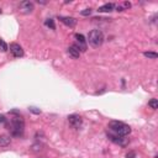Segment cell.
I'll list each match as a JSON object with an SVG mask.
<instances>
[{"label":"cell","mask_w":158,"mask_h":158,"mask_svg":"<svg viewBox=\"0 0 158 158\" xmlns=\"http://www.w3.org/2000/svg\"><path fill=\"white\" fill-rule=\"evenodd\" d=\"M124 6H125V7H130L131 4H130V3H124Z\"/></svg>","instance_id":"obj_21"},{"label":"cell","mask_w":158,"mask_h":158,"mask_svg":"<svg viewBox=\"0 0 158 158\" xmlns=\"http://www.w3.org/2000/svg\"><path fill=\"white\" fill-rule=\"evenodd\" d=\"M135 156H136V155H135L134 152H131V153H127V155H126V157H127V158H134Z\"/></svg>","instance_id":"obj_20"},{"label":"cell","mask_w":158,"mask_h":158,"mask_svg":"<svg viewBox=\"0 0 158 158\" xmlns=\"http://www.w3.org/2000/svg\"><path fill=\"white\" fill-rule=\"evenodd\" d=\"M10 143V137L9 136H0V146L5 147Z\"/></svg>","instance_id":"obj_11"},{"label":"cell","mask_w":158,"mask_h":158,"mask_svg":"<svg viewBox=\"0 0 158 158\" xmlns=\"http://www.w3.org/2000/svg\"><path fill=\"white\" fill-rule=\"evenodd\" d=\"M74 38H76V42L85 43V38H84V36L80 35V34H76V35H74Z\"/></svg>","instance_id":"obj_13"},{"label":"cell","mask_w":158,"mask_h":158,"mask_svg":"<svg viewBox=\"0 0 158 158\" xmlns=\"http://www.w3.org/2000/svg\"><path fill=\"white\" fill-rule=\"evenodd\" d=\"M10 52L12 53V56L19 58V57H22L24 56V49L18 43H11L10 45Z\"/></svg>","instance_id":"obj_5"},{"label":"cell","mask_w":158,"mask_h":158,"mask_svg":"<svg viewBox=\"0 0 158 158\" xmlns=\"http://www.w3.org/2000/svg\"><path fill=\"white\" fill-rule=\"evenodd\" d=\"M109 138L113 141V142H115V143H117V144H120V146H125V144L127 143V140L126 138H124V136H119V135H109Z\"/></svg>","instance_id":"obj_6"},{"label":"cell","mask_w":158,"mask_h":158,"mask_svg":"<svg viewBox=\"0 0 158 158\" xmlns=\"http://www.w3.org/2000/svg\"><path fill=\"white\" fill-rule=\"evenodd\" d=\"M148 106L151 107V109H153V110L158 109V100H157V99H151V100L148 101Z\"/></svg>","instance_id":"obj_12"},{"label":"cell","mask_w":158,"mask_h":158,"mask_svg":"<svg viewBox=\"0 0 158 158\" xmlns=\"http://www.w3.org/2000/svg\"><path fill=\"white\" fill-rule=\"evenodd\" d=\"M30 111H31V113H34V114H36V115L41 114V110L37 109V107H30Z\"/></svg>","instance_id":"obj_18"},{"label":"cell","mask_w":158,"mask_h":158,"mask_svg":"<svg viewBox=\"0 0 158 158\" xmlns=\"http://www.w3.org/2000/svg\"><path fill=\"white\" fill-rule=\"evenodd\" d=\"M59 20L65 25V26H69V27H73L77 22L76 19H73V18H63V16H62V18H59Z\"/></svg>","instance_id":"obj_9"},{"label":"cell","mask_w":158,"mask_h":158,"mask_svg":"<svg viewBox=\"0 0 158 158\" xmlns=\"http://www.w3.org/2000/svg\"><path fill=\"white\" fill-rule=\"evenodd\" d=\"M68 122H69V125L72 127L79 128L82 126V124H83V120H82V117L79 115H70L68 117Z\"/></svg>","instance_id":"obj_4"},{"label":"cell","mask_w":158,"mask_h":158,"mask_svg":"<svg viewBox=\"0 0 158 158\" xmlns=\"http://www.w3.org/2000/svg\"><path fill=\"white\" fill-rule=\"evenodd\" d=\"M114 4H105V5H103L100 6L98 9L99 12H110V11H113L114 10Z\"/></svg>","instance_id":"obj_10"},{"label":"cell","mask_w":158,"mask_h":158,"mask_svg":"<svg viewBox=\"0 0 158 158\" xmlns=\"http://www.w3.org/2000/svg\"><path fill=\"white\" fill-rule=\"evenodd\" d=\"M68 53H69V56L72 57V58H79V56H80V51H79V49L74 45H72L68 48Z\"/></svg>","instance_id":"obj_8"},{"label":"cell","mask_w":158,"mask_h":158,"mask_svg":"<svg viewBox=\"0 0 158 158\" xmlns=\"http://www.w3.org/2000/svg\"><path fill=\"white\" fill-rule=\"evenodd\" d=\"M80 14L83 15V16H88V15H90L91 14V9H85V10H83Z\"/></svg>","instance_id":"obj_17"},{"label":"cell","mask_w":158,"mask_h":158,"mask_svg":"<svg viewBox=\"0 0 158 158\" xmlns=\"http://www.w3.org/2000/svg\"><path fill=\"white\" fill-rule=\"evenodd\" d=\"M20 7H21V10L24 12H31L32 10H34V4H32L31 1H24L20 4Z\"/></svg>","instance_id":"obj_7"},{"label":"cell","mask_w":158,"mask_h":158,"mask_svg":"<svg viewBox=\"0 0 158 158\" xmlns=\"http://www.w3.org/2000/svg\"><path fill=\"white\" fill-rule=\"evenodd\" d=\"M0 14H1V9H0Z\"/></svg>","instance_id":"obj_22"},{"label":"cell","mask_w":158,"mask_h":158,"mask_svg":"<svg viewBox=\"0 0 158 158\" xmlns=\"http://www.w3.org/2000/svg\"><path fill=\"white\" fill-rule=\"evenodd\" d=\"M144 57H147V58H152V59H156V58L158 57V55L156 52H144L143 53Z\"/></svg>","instance_id":"obj_15"},{"label":"cell","mask_w":158,"mask_h":158,"mask_svg":"<svg viewBox=\"0 0 158 158\" xmlns=\"http://www.w3.org/2000/svg\"><path fill=\"white\" fill-rule=\"evenodd\" d=\"M0 49H1V52L7 51V45L5 43V41L4 40H0Z\"/></svg>","instance_id":"obj_16"},{"label":"cell","mask_w":158,"mask_h":158,"mask_svg":"<svg viewBox=\"0 0 158 158\" xmlns=\"http://www.w3.org/2000/svg\"><path fill=\"white\" fill-rule=\"evenodd\" d=\"M109 128L114 132L115 135H119V136H127L128 134L131 132V127L128 125L124 124V122H120V121H111L109 124Z\"/></svg>","instance_id":"obj_1"},{"label":"cell","mask_w":158,"mask_h":158,"mask_svg":"<svg viewBox=\"0 0 158 158\" xmlns=\"http://www.w3.org/2000/svg\"><path fill=\"white\" fill-rule=\"evenodd\" d=\"M11 125H12V130H11V135L12 136H21L25 124L20 117H15L11 120Z\"/></svg>","instance_id":"obj_3"},{"label":"cell","mask_w":158,"mask_h":158,"mask_svg":"<svg viewBox=\"0 0 158 158\" xmlns=\"http://www.w3.org/2000/svg\"><path fill=\"white\" fill-rule=\"evenodd\" d=\"M45 24H46V26L51 27L52 30H55V28H56V26H55V21H53L52 19H47V20L45 21Z\"/></svg>","instance_id":"obj_14"},{"label":"cell","mask_w":158,"mask_h":158,"mask_svg":"<svg viewBox=\"0 0 158 158\" xmlns=\"http://www.w3.org/2000/svg\"><path fill=\"white\" fill-rule=\"evenodd\" d=\"M6 122V119L4 115H0V124H5Z\"/></svg>","instance_id":"obj_19"},{"label":"cell","mask_w":158,"mask_h":158,"mask_svg":"<svg viewBox=\"0 0 158 158\" xmlns=\"http://www.w3.org/2000/svg\"><path fill=\"white\" fill-rule=\"evenodd\" d=\"M89 45L94 48L100 47L104 42V34L100 30H93L89 32V37H88Z\"/></svg>","instance_id":"obj_2"}]
</instances>
